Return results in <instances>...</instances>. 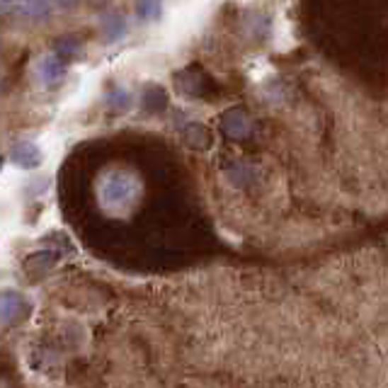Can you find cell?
Segmentation results:
<instances>
[{"label":"cell","instance_id":"cell-5","mask_svg":"<svg viewBox=\"0 0 388 388\" xmlns=\"http://www.w3.org/2000/svg\"><path fill=\"white\" fill-rule=\"evenodd\" d=\"M136 13L146 22L158 20V17H161V0H139V3H136Z\"/></svg>","mask_w":388,"mask_h":388},{"label":"cell","instance_id":"cell-7","mask_svg":"<svg viewBox=\"0 0 388 388\" xmlns=\"http://www.w3.org/2000/svg\"><path fill=\"white\" fill-rule=\"evenodd\" d=\"M224 129L228 131V134H245L248 124H245V117H243V114L233 112V114H228V117H226Z\"/></svg>","mask_w":388,"mask_h":388},{"label":"cell","instance_id":"cell-6","mask_svg":"<svg viewBox=\"0 0 388 388\" xmlns=\"http://www.w3.org/2000/svg\"><path fill=\"white\" fill-rule=\"evenodd\" d=\"M78 51H81V44H78V39L66 37V39H61L59 47H56V56H59V59L66 64L68 59H73V56H78Z\"/></svg>","mask_w":388,"mask_h":388},{"label":"cell","instance_id":"cell-3","mask_svg":"<svg viewBox=\"0 0 388 388\" xmlns=\"http://www.w3.org/2000/svg\"><path fill=\"white\" fill-rule=\"evenodd\" d=\"M27 301L17 291H0V323H15L25 313Z\"/></svg>","mask_w":388,"mask_h":388},{"label":"cell","instance_id":"cell-4","mask_svg":"<svg viewBox=\"0 0 388 388\" xmlns=\"http://www.w3.org/2000/svg\"><path fill=\"white\" fill-rule=\"evenodd\" d=\"M124 32H127V27H124V17L122 15L102 17V37H105L107 42H117V39H122Z\"/></svg>","mask_w":388,"mask_h":388},{"label":"cell","instance_id":"cell-8","mask_svg":"<svg viewBox=\"0 0 388 388\" xmlns=\"http://www.w3.org/2000/svg\"><path fill=\"white\" fill-rule=\"evenodd\" d=\"M144 102H146L148 110H163V105H165L163 90L161 88H148L146 95H144Z\"/></svg>","mask_w":388,"mask_h":388},{"label":"cell","instance_id":"cell-9","mask_svg":"<svg viewBox=\"0 0 388 388\" xmlns=\"http://www.w3.org/2000/svg\"><path fill=\"white\" fill-rule=\"evenodd\" d=\"M0 168H3V158H0Z\"/></svg>","mask_w":388,"mask_h":388},{"label":"cell","instance_id":"cell-1","mask_svg":"<svg viewBox=\"0 0 388 388\" xmlns=\"http://www.w3.org/2000/svg\"><path fill=\"white\" fill-rule=\"evenodd\" d=\"M37 73L39 81L44 83V88H56V85H61V81H64L66 66L56 54H49L37 64Z\"/></svg>","mask_w":388,"mask_h":388},{"label":"cell","instance_id":"cell-2","mask_svg":"<svg viewBox=\"0 0 388 388\" xmlns=\"http://www.w3.org/2000/svg\"><path fill=\"white\" fill-rule=\"evenodd\" d=\"M10 161L25 170H32L37 168V165H42L44 156H42V148L34 144V141H20V144L10 151Z\"/></svg>","mask_w":388,"mask_h":388}]
</instances>
